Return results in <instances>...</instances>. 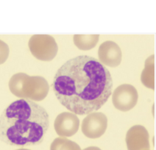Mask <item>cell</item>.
Instances as JSON below:
<instances>
[{
	"label": "cell",
	"mask_w": 156,
	"mask_h": 150,
	"mask_svg": "<svg viewBox=\"0 0 156 150\" xmlns=\"http://www.w3.org/2000/svg\"><path fill=\"white\" fill-rule=\"evenodd\" d=\"M154 55H151L146 59L144 68L141 72V81L147 88L154 90V75H155Z\"/></svg>",
	"instance_id": "10"
},
{
	"label": "cell",
	"mask_w": 156,
	"mask_h": 150,
	"mask_svg": "<svg viewBox=\"0 0 156 150\" xmlns=\"http://www.w3.org/2000/svg\"><path fill=\"white\" fill-rule=\"evenodd\" d=\"M49 127V115L44 107L33 101L20 99L0 115V140L10 146L38 145Z\"/></svg>",
	"instance_id": "2"
},
{
	"label": "cell",
	"mask_w": 156,
	"mask_h": 150,
	"mask_svg": "<svg viewBox=\"0 0 156 150\" xmlns=\"http://www.w3.org/2000/svg\"><path fill=\"white\" fill-rule=\"evenodd\" d=\"M27 76V74L24 73H17L11 77L9 82V87L11 93L21 99L23 84Z\"/></svg>",
	"instance_id": "12"
},
{
	"label": "cell",
	"mask_w": 156,
	"mask_h": 150,
	"mask_svg": "<svg viewBox=\"0 0 156 150\" xmlns=\"http://www.w3.org/2000/svg\"><path fill=\"white\" fill-rule=\"evenodd\" d=\"M79 124V119L75 113L64 112L56 116L54 127L58 135L66 138L72 137L77 133Z\"/></svg>",
	"instance_id": "7"
},
{
	"label": "cell",
	"mask_w": 156,
	"mask_h": 150,
	"mask_svg": "<svg viewBox=\"0 0 156 150\" xmlns=\"http://www.w3.org/2000/svg\"><path fill=\"white\" fill-rule=\"evenodd\" d=\"M138 98L136 89L130 84H122L116 88L112 94V102L114 107L122 112L133 109Z\"/></svg>",
	"instance_id": "5"
},
{
	"label": "cell",
	"mask_w": 156,
	"mask_h": 150,
	"mask_svg": "<svg viewBox=\"0 0 156 150\" xmlns=\"http://www.w3.org/2000/svg\"><path fill=\"white\" fill-rule=\"evenodd\" d=\"M98 57L103 65L115 68L121 62L122 52L119 46L113 41L103 42L98 49Z\"/></svg>",
	"instance_id": "9"
},
{
	"label": "cell",
	"mask_w": 156,
	"mask_h": 150,
	"mask_svg": "<svg viewBox=\"0 0 156 150\" xmlns=\"http://www.w3.org/2000/svg\"><path fill=\"white\" fill-rule=\"evenodd\" d=\"M50 150H82L76 142L66 137L55 138L50 146Z\"/></svg>",
	"instance_id": "13"
},
{
	"label": "cell",
	"mask_w": 156,
	"mask_h": 150,
	"mask_svg": "<svg viewBox=\"0 0 156 150\" xmlns=\"http://www.w3.org/2000/svg\"><path fill=\"white\" fill-rule=\"evenodd\" d=\"M49 90V85L44 77L27 75L23 84L22 99L41 101L47 96Z\"/></svg>",
	"instance_id": "4"
},
{
	"label": "cell",
	"mask_w": 156,
	"mask_h": 150,
	"mask_svg": "<svg viewBox=\"0 0 156 150\" xmlns=\"http://www.w3.org/2000/svg\"><path fill=\"white\" fill-rule=\"evenodd\" d=\"M107 127V118L102 112H92L87 115L82 122L81 130L90 138L101 137Z\"/></svg>",
	"instance_id": "6"
},
{
	"label": "cell",
	"mask_w": 156,
	"mask_h": 150,
	"mask_svg": "<svg viewBox=\"0 0 156 150\" xmlns=\"http://www.w3.org/2000/svg\"><path fill=\"white\" fill-rule=\"evenodd\" d=\"M99 35L75 34L73 35V41L75 46L80 50L88 51L93 49L97 45Z\"/></svg>",
	"instance_id": "11"
},
{
	"label": "cell",
	"mask_w": 156,
	"mask_h": 150,
	"mask_svg": "<svg viewBox=\"0 0 156 150\" xmlns=\"http://www.w3.org/2000/svg\"><path fill=\"white\" fill-rule=\"evenodd\" d=\"M9 55V48L7 43L0 40V65L7 60Z\"/></svg>",
	"instance_id": "14"
},
{
	"label": "cell",
	"mask_w": 156,
	"mask_h": 150,
	"mask_svg": "<svg viewBox=\"0 0 156 150\" xmlns=\"http://www.w3.org/2000/svg\"><path fill=\"white\" fill-rule=\"evenodd\" d=\"M52 87L59 102L76 115H88L101 108L112 94L108 70L98 59L79 55L56 71Z\"/></svg>",
	"instance_id": "1"
},
{
	"label": "cell",
	"mask_w": 156,
	"mask_h": 150,
	"mask_svg": "<svg viewBox=\"0 0 156 150\" xmlns=\"http://www.w3.org/2000/svg\"><path fill=\"white\" fill-rule=\"evenodd\" d=\"M15 150H30V149H25V148H20V149H15Z\"/></svg>",
	"instance_id": "16"
},
{
	"label": "cell",
	"mask_w": 156,
	"mask_h": 150,
	"mask_svg": "<svg viewBox=\"0 0 156 150\" xmlns=\"http://www.w3.org/2000/svg\"><path fill=\"white\" fill-rule=\"evenodd\" d=\"M149 135L141 125L132 126L127 132L126 142L128 150H149Z\"/></svg>",
	"instance_id": "8"
},
{
	"label": "cell",
	"mask_w": 156,
	"mask_h": 150,
	"mask_svg": "<svg viewBox=\"0 0 156 150\" xmlns=\"http://www.w3.org/2000/svg\"><path fill=\"white\" fill-rule=\"evenodd\" d=\"M28 46L33 56L41 61H51L58 52L54 38L47 34L33 35L29 40Z\"/></svg>",
	"instance_id": "3"
},
{
	"label": "cell",
	"mask_w": 156,
	"mask_h": 150,
	"mask_svg": "<svg viewBox=\"0 0 156 150\" xmlns=\"http://www.w3.org/2000/svg\"><path fill=\"white\" fill-rule=\"evenodd\" d=\"M83 150H101L99 148L96 146H89L86 148H84Z\"/></svg>",
	"instance_id": "15"
}]
</instances>
